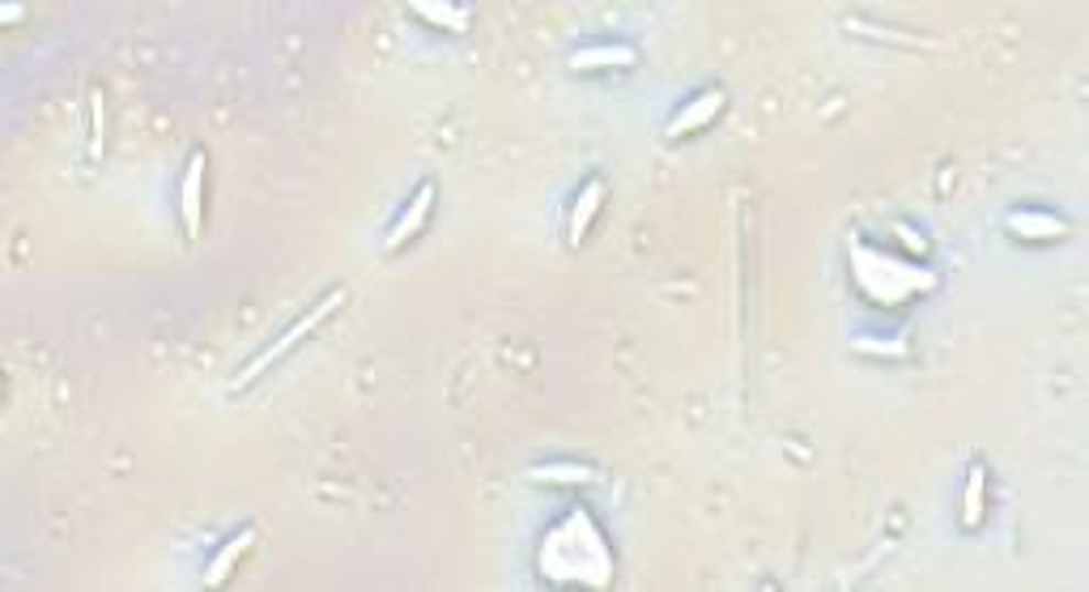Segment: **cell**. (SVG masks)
<instances>
[{
  "mask_svg": "<svg viewBox=\"0 0 1089 592\" xmlns=\"http://www.w3.org/2000/svg\"><path fill=\"white\" fill-rule=\"evenodd\" d=\"M256 546V528H239L230 541H226L222 550L209 559V567H205V584L209 589H218V584H226L234 571H239V562L248 559V550Z\"/></svg>",
  "mask_w": 1089,
  "mask_h": 592,
  "instance_id": "obj_7",
  "label": "cell"
},
{
  "mask_svg": "<svg viewBox=\"0 0 1089 592\" xmlns=\"http://www.w3.org/2000/svg\"><path fill=\"white\" fill-rule=\"evenodd\" d=\"M635 65V47H579L571 56V68L575 73H587V68H630Z\"/></svg>",
  "mask_w": 1089,
  "mask_h": 592,
  "instance_id": "obj_12",
  "label": "cell"
},
{
  "mask_svg": "<svg viewBox=\"0 0 1089 592\" xmlns=\"http://www.w3.org/2000/svg\"><path fill=\"white\" fill-rule=\"evenodd\" d=\"M544 546L549 550H566V562H553L541 575H549V580H571V584H592V589H605L609 584V571H613L609 550H605V537H601V528L592 525L587 512H571L562 525L544 537Z\"/></svg>",
  "mask_w": 1089,
  "mask_h": 592,
  "instance_id": "obj_1",
  "label": "cell"
},
{
  "mask_svg": "<svg viewBox=\"0 0 1089 592\" xmlns=\"http://www.w3.org/2000/svg\"><path fill=\"white\" fill-rule=\"evenodd\" d=\"M724 107H728V95H724V90H703L698 99H690L681 111H676L673 120H669L664 136H669V141H681V136H694V132L711 129V124H715V116H719Z\"/></svg>",
  "mask_w": 1089,
  "mask_h": 592,
  "instance_id": "obj_4",
  "label": "cell"
},
{
  "mask_svg": "<svg viewBox=\"0 0 1089 592\" xmlns=\"http://www.w3.org/2000/svg\"><path fill=\"white\" fill-rule=\"evenodd\" d=\"M856 350H865V354H902V341H856Z\"/></svg>",
  "mask_w": 1089,
  "mask_h": 592,
  "instance_id": "obj_15",
  "label": "cell"
},
{
  "mask_svg": "<svg viewBox=\"0 0 1089 592\" xmlns=\"http://www.w3.org/2000/svg\"><path fill=\"white\" fill-rule=\"evenodd\" d=\"M1004 227L1013 239H1059L1064 234V222L1056 213H1038V209H1013L1004 218Z\"/></svg>",
  "mask_w": 1089,
  "mask_h": 592,
  "instance_id": "obj_9",
  "label": "cell"
},
{
  "mask_svg": "<svg viewBox=\"0 0 1089 592\" xmlns=\"http://www.w3.org/2000/svg\"><path fill=\"white\" fill-rule=\"evenodd\" d=\"M414 13L448 26V31H469V9H451V4H414Z\"/></svg>",
  "mask_w": 1089,
  "mask_h": 592,
  "instance_id": "obj_13",
  "label": "cell"
},
{
  "mask_svg": "<svg viewBox=\"0 0 1089 592\" xmlns=\"http://www.w3.org/2000/svg\"><path fill=\"white\" fill-rule=\"evenodd\" d=\"M851 277L860 286V295L872 298L877 307H898L906 298H920L936 290V273L920 268V264H902L868 243H851Z\"/></svg>",
  "mask_w": 1089,
  "mask_h": 592,
  "instance_id": "obj_2",
  "label": "cell"
},
{
  "mask_svg": "<svg viewBox=\"0 0 1089 592\" xmlns=\"http://www.w3.org/2000/svg\"><path fill=\"white\" fill-rule=\"evenodd\" d=\"M337 307H345V290H332V295H323V303H316V307H311V311H307L302 320H294V325H289V329L282 332V337H277L273 346H264L256 359L248 362V366H243V371H239V375L230 380V393H243V388H252V384H256V380L264 375V371H268V366H273V362L286 359L289 350H294V346H298L302 337H311V332L320 329V325L328 320V316H332V311H337Z\"/></svg>",
  "mask_w": 1089,
  "mask_h": 592,
  "instance_id": "obj_3",
  "label": "cell"
},
{
  "mask_svg": "<svg viewBox=\"0 0 1089 592\" xmlns=\"http://www.w3.org/2000/svg\"><path fill=\"white\" fill-rule=\"evenodd\" d=\"M898 239H902V243H911L915 252H924V239H915V234H911V227H898Z\"/></svg>",
  "mask_w": 1089,
  "mask_h": 592,
  "instance_id": "obj_16",
  "label": "cell"
},
{
  "mask_svg": "<svg viewBox=\"0 0 1089 592\" xmlns=\"http://www.w3.org/2000/svg\"><path fill=\"white\" fill-rule=\"evenodd\" d=\"M430 209H435V184H421L414 197H409V205H405V213L396 218V227L387 231L384 239L387 252H400L405 243H414L417 234H421V227H426V218H430Z\"/></svg>",
  "mask_w": 1089,
  "mask_h": 592,
  "instance_id": "obj_6",
  "label": "cell"
},
{
  "mask_svg": "<svg viewBox=\"0 0 1089 592\" xmlns=\"http://www.w3.org/2000/svg\"><path fill=\"white\" fill-rule=\"evenodd\" d=\"M601 205H605V179L601 175H592L583 188H579V197H575V205H571V227H566V239L571 243H583L587 239V231H592V222H596V213H601Z\"/></svg>",
  "mask_w": 1089,
  "mask_h": 592,
  "instance_id": "obj_8",
  "label": "cell"
},
{
  "mask_svg": "<svg viewBox=\"0 0 1089 592\" xmlns=\"http://www.w3.org/2000/svg\"><path fill=\"white\" fill-rule=\"evenodd\" d=\"M90 124H95L90 129V154L98 158L102 154V132H107V116H102V95L98 90L90 95Z\"/></svg>",
  "mask_w": 1089,
  "mask_h": 592,
  "instance_id": "obj_14",
  "label": "cell"
},
{
  "mask_svg": "<svg viewBox=\"0 0 1089 592\" xmlns=\"http://www.w3.org/2000/svg\"><path fill=\"white\" fill-rule=\"evenodd\" d=\"M983 512H988V469L975 461L970 473H966V491H961V525L979 528Z\"/></svg>",
  "mask_w": 1089,
  "mask_h": 592,
  "instance_id": "obj_10",
  "label": "cell"
},
{
  "mask_svg": "<svg viewBox=\"0 0 1089 592\" xmlns=\"http://www.w3.org/2000/svg\"><path fill=\"white\" fill-rule=\"evenodd\" d=\"M528 482H541V486H587V482H596V469L571 461L537 464V469H528Z\"/></svg>",
  "mask_w": 1089,
  "mask_h": 592,
  "instance_id": "obj_11",
  "label": "cell"
},
{
  "mask_svg": "<svg viewBox=\"0 0 1089 592\" xmlns=\"http://www.w3.org/2000/svg\"><path fill=\"white\" fill-rule=\"evenodd\" d=\"M179 213H184V231L188 239L200 234L205 227V154L196 150L188 166H184V184H179Z\"/></svg>",
  "mask_w": 1089,
  "mask_h": 592,
  "instance_id": "obj_5",
  "label": "cell"
}]
</instances>
